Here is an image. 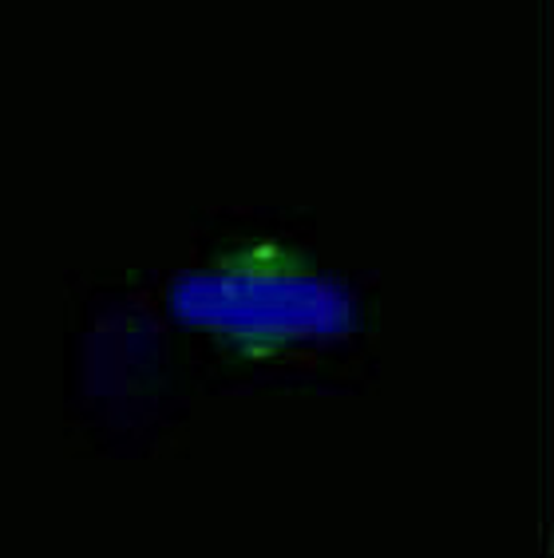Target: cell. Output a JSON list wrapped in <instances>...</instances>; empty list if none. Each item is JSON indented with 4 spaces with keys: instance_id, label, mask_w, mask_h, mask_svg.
<instances>
[{
    "instance_id": "obj_1",
    "label": "cell",
    "mask_w": 554,
    "mask_h": 558,
    "mask_svg": "<svg viewBox=\"0 0 554 558\" xmlns=\"http://www.w3.org/2000/svg\"><path fill=\"white\" fill-rule=\"evenodd\" d=\"M162 310L186 333L234 344H333L357 329V298L341 278L298 266L182 269L167 281Z\"/></svg>"
},
{
    "instance_id": "obj_2",
    "label": "cell",
    "mask_w": 554,
    "mask_h": 558,
    "mask_svg": "<svg viewBox=\"0 0 554 558\" xmlns=\"http://www.w3.org/2000/svg\"><path fill=\"white\" fill-rule=\"evenodd\" d=\"M155 361H159V333L150 317L135 310H111L84 337L80 376L87 397L111 412H123L147 392Z\"/></svg>"
}]
</instances>
